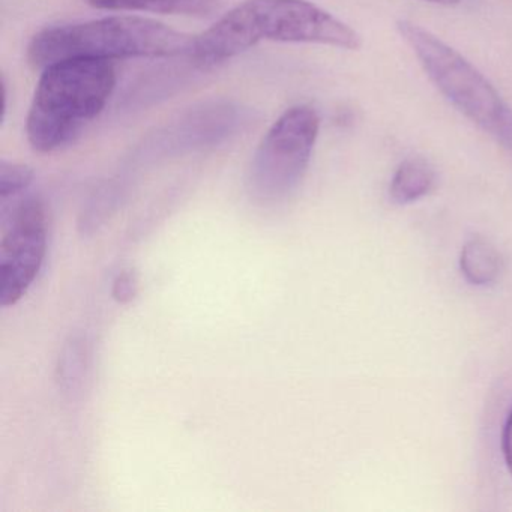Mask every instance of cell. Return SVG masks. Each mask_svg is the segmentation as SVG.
Instances as JSON below:
<instances>
[{
  "label": "cell",
  "instance_id": "1",
  "mask_svg": "<svg viewBox=\"0 0 512 512\" xmlns=\"http://www.w3.org/2000/svg\"><path fill=\"white\" fill-rule=\"evenodd\" d=\"M260 41L310 43L358 50L355 29L308 0H245L214 26L194 37L188 55L200 67L229 61Z\"/></svg>",
  "mask_w": 512,
  "mask_h": 512
},
{
  "label": "cell",
  "instance_id": "2",
  "mask_svg": "<svg viewBox=\"0 0 512 512\" xmlns=\"http://www.w3.org/2000/svg\"><path fill=\"white\" fill-rule=\"evenodd\" d=\"M116 80L113 61L65 59L44 68L26 121L32 148L49 154L73 142L103 112Z\"/></svg>",
  "mask_w": 512,
  "mask_h": 512
},
{
  "label": "cell",
  "instance_id": "3",
  "mask_svg": "<svg viewBox=\"0 0 512 512\" xmlns=\"http://www.w3.org/2000/svg\"><path fill=\"white\" fill-rule=\"evenodd\" d=\"M194 37L163 23L134 16L44 29L28 46V61L46 68L65 59L169 58L190 53Z\"/></svg>",
  "mask_w": 512,
  "mask_h": 512
},
{
  "label": "cell",
  "instance_id": "4",
  "mask_svg": "<svg viewBox=\"0 0 512 512\" xmlns=\"http://www.w3.org/2000/svg\"><path fill=\"white\" fill-rule=\"evenodd\" d=\"M397 29L443 97L473 124L512 148V110L484 74L416 23L401 20Z\"/></svg>",
  "mask_w": 512,
  "mask_h": 512
},
{
  "label": "cell",
  "instance_id": "5",
  "mask_svg": "<svg viewBox=\"0 0 512 512\" xmlns=\"http://www.w3.org/2000/svg\"><path fill=\"white\" fill-rule=\"evenodd\" d=\"M319 130V115L308 106L292 107L274 122L260 142L248 172V190L254 199L277 203L298 188Z\"/></svg>",
  "mask_w": 512,
  "mask_h": 512
},
{
  "label": "cell",
  "instance_id": "6",
  "mask_svg": "<svg viewBox=\"0 0 512 512\" xmlns=\"http://www.w3.org/2000/svg\"><path fill=\"white\" fill-rule=\"evenodd\" d=\"M0 305H16L43 268L47 250L46 206L40 197L0 202Z\"/></svg>",
  "mask_w": 512,
  "mask_h": 512
},
{
  "label": "cell",
  "instance_id": "7",
  "mask_svg": "<svg viewBox=\"0 0 512 512\" xmlns=\"http://www.w3.org/2000/svg\"><path fill=\"white\" fill-rule=\"evenodd\" d=\"M109 11H145L170 16L206 17L220 10V0H86Z\"/></svg>",
  "mask_w": 512,
  "mask_h": 512
},
{
  "label": "cell",
  "instance_id": "8",
  "mask_svg": "<svg viewBox=\"0 0 512 512\" xmlns=\"http://www.w3.org/2000/svg\"><path fill=\"white\" fill-rule=\"evenodd\" d=\"M436 182V173L427 161L409 158L395 172L389 187V196L397 205H409L430 193Z\"/></svg>",
  "mask_w": 512,
  "mask_h": 512
},
{
  "label": "cell",
  "instance_id": "9",
  "mask_svg": "<svg viewBox=\"0 0 512 512\" xmlns=\"http://www.w3.org/2000/svg\"><path fill=\"white\" fill-rule=\"evenodd\" d=\"M460 268L469 283L487 286L499 277L502 259L490 242L484 238H473L461 251Z\"/></svg>",
  "mask_w": 512,
  "mask_h": 512
},
{
  "label": "cell",
  "instance_id": "10",
  "mask_svg": "<svg viewBox=\"0 0 512 512\" xmlns=\"http://www.w3.org/2000/svg\"><path fill=\"white\" fill-rule=\"evenodd\" d=\"M88 370V347L82 337H71L62 347L56 367V379L64 394L74 395L82 389Z\"/></svg>",
  "mask_w": 512,
  "mask_h": 512
},
{
  "label": "cell",
  "instance_id": "11",
  "mask_svg": "<svg viewBox=\"0 0 512 512\" xmlns=\"http://www.w3.org/2000/svg\"><path fill=\"white\" fill-rule=\"evenodd\" d=\"M34 181V170L26 164L0 163V202L22 196Z\"/></svg>",
  "mask_w": 512,
  "mask_h": 512
},
{
  "label": "cell",
  "instance_id": "12",
  "mask_svg": "<svg viewBox=\"0 0 512 512\" xmlns=\"http://www.w3.org/2000/svg\"><path fill=\"white\" fill-rule=\"evenodd\" d=\"M113 298L121 304L133 301L137 295L136 278L130 272H122L113 281Z\"/></svg>",
  "mask_w": 512,
  "mask_h": 512
},
{
  "label": "cell",
  "instance_id": "13",
  "mask_svg": "<svg viewBox=\"0 0 512 512\" xmlns=\"http://www.w3.org/2000/svg\"><path fill=\"white\" fill-rule=\"evenodd\" d=\"M503 455H505L506 466L512 475V410L506 419L505 427H503L502 436Z\"/></svg>",
  "mask_w": 512,
  "mask_h": 512
},
{
  "label": "cell",
  "instance_id": "14",
  "mask_svg": "<svg viewBox=\"0 0 512 512\" xmlns=\"http://www.w3.org/2000/svg\"><path fill=\"white\" fill-rule=\"evenodd\" d=\"M434 5H442V7H454V5L460 4V0H425Z\"/></svg>",
  "mask_w": 512,
  "mask_h": 512
}]
</instances>
